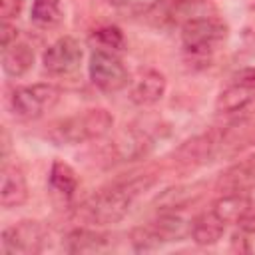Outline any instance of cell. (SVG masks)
I'll use <instances>...</instances> for the list:
<instances>
[{
  "instance_id": "cell-1",
  "label": "cell",
  "mask_w": 255,
  "mask_h": 255,
  "mask_svg": "<svg viewBox=\"0 0 255 255\" xmlns=\"http://www.w3.org/2000/svg\"><path fill=\"white\" fill-rule=\"evenodd\" d=\"M151 183V179H131V181H124L118 185H112L108 189L98 191L96 195H92L90 199H86L80 209H78V217L86 223H94V225H110V223H118L120 219H124L133 203V199L139 195V191H143L147 185Z\"/></svg>"
},
{
  "instance_id": "cell-2",
  "label": "cell",
  "mask_w": 255,
  "mask_h": 255,
  "mask_svg": "<svg viewBox=\"0 0 255 255\" xmlns=\"http://www.w3.org/2000/svg\"><path fill=\"white\" fill-rule=\"evenodd\" d=\"M112 126H114V118L110 116V112L102 108H94V110H86L84 114L56 122L50 128L48 137L58 145H76L106 135L112 129Z\"/></svg>"
},
{
  "instance_id": "cell-3",
  "label": "cell",
  "mask_w": 255,
  "mask_h": 255,
  "mask_svg": "<svg viewBox=\"0 0 255 255\" xmlns=\"http://www.w3.org/2000/svg\"><path fill=\"white\" fill-rule=\"evenodd\" d=\"M88 74L92 84L104 94H116L129 84V74L126 66L114 52L108 50L94 48L88 62Z\"/></svg>"
},
{
  "instance_id": "cell-4",
  "label": "cell",
  "mask_w": 255,
  "mask_h": 255,
  "mask_svg": "<svg viewBox=\"0 0 255 255\" xmlns=\"http://www.w3.org/2000/svg\"><path fill=\"white\" fill-rule=\"evenodd\" d=\"M60 100V88L54 84H32L16 88L10 106L12 112L22 120H38L52 110Z\"/></svg>"
},
{
  "instance_id": "cell-5",
  "label": "cell",
  "mask_w": 255,
  "mask_h": 255,
  "mask_svg": "<svg viewBox=\"0 0 255 255\" xmlns=\"http://www.w3.org/2000/svg\"><path fill=\"white\" fill-rule=\"evenodd\" d=\"M227 36V26L215 16H199L181 24V44L191 54H207L215 50Z\"/></svg>"
},
{
  "instance_id": "cell-6",
  "label": "cell",
  "mask_w": 255,
  "mask_h": 255,
  "mask_svg": "<svg viewBox=\"0 0 255 255\" xmlns=\"http://www.w3.org/2000/svg\"><path fill=\"white\" fill-rule=\"evenodd\" d=\"M46 241V229L38 221H20L2 233V251L4 253H18V255H32L42 251Z\"/></svg>"
},
{
  "instance_id": "cell-7",
  "label": "cell",
  "mask_w": 255,
  "mask_h": 255,
  "mask_svg": "<svg viewBox=\"0 0 255 255\" xmlns=\"http://www.w3.org/2000/svg\"><path fill=\"white\" fill-rule=\"evenodd\" d=\"M82 56H84V50L80 42L72 36H62L44 52L42 64L54 76H68L80 68Z\"/></svg>"
},
{
  "instance_id": "cell-8",
  "label": "cell",
  "mask_w": 255,
  "mask_h": 255,
  "mask_svg": "<svg viewBox=\"0 0 255 255\" xmlns=\"http://www.w3.org/2000/svg\"><path fill=\"white\" fill-rule=\"evenodd\" d=\"M2 183H0V203L2 207H18L28 197V185L26 177L20 171V167L10 165L8 161L2 163Z\"/></svg>"
},
{
  "instance_id": "cell-9",
  "label": "cell",
  "mask_w": 255,
  "mask_h": 255,
  "mask_svg": "<svg viewBox=\"0 0 255 255\" xmlns=\"http://www.w3.org/2000/svg\"><path fill=\"white\" fill-rule=\"evenodd\" d=\"M165 88H167V84H165L163 74H159L157 70H145L133 82L129 100L137 106H153L163 98Z\"/></svg>"
},
{
  "instance_id": "cell-10",
  "label": "cell",
  "mask_w": 255,
  "mask_h": 255,
  "mask_svg": "<svg viewBox=\"0 0 255 255\" xmlns=\"http://www.w3.org/2000/svg\"><path fill=\"white\" fill-rule=\"evenodd\" d=\"M225 221L213 211H203L189 221V235L197 245H213L225 233Z\"/></svg>"
},
{
  "instance_id": "cell-11",
  "label": "cell",
  "mask_w": 255,
  "mask_h": 255,
  "mask_svg": "<svg viewBox=\"0 0 255 255\" xmlns=\"http://www.w3.org/2000/svg\"><path fill=\"white\" fill-rule=\"evenodd\" d=\"M34 66V50L24 40H14L2 48V70L8 78H20Z\"/></svg>"
},
{
  "instance_id": "cell-12",
  "label": "cell",
  "mask_w": 255,
  "mask_h": 255,
  "mask_svg": "<svg viewBox=\"0 0 255 255\" xmlns=\"http://www.w3.org/2000/svg\"><path fill=\"white\" fill-rule=\"evenodd\" d=\"M112 247V237L92 229H74L64 239V251L68 253H102Z\"/></svg>"
},
{
  "instance_id": "cell-13",
  "label": "cell",
  "mask_w": 255,
  "mask_h": 255,
  "mask_svg": "<svg viewBox=\"0 0 255 255\" xmlns=\"http://www.w3.org/2000/svg\"><path fill=\"white\" fill-rule=\"evenodd\" d=\"M251 199L245 195V191H229L223 193L219 199L213 201L211 209L225 221V223H241L251 213Z\"/></svg>"
},
{
  "instance_id": "cell-14",
  "label": "cell",
  "mask_w": 255,
  "mask_h": 255,
  "mask_svg": "<svg viewBox=\"0 0 255 255\" xmlns=\"http://www.w3.org/2000/svg\"><path fill=\"white\" fill-rule=\"evenodd\" d=\"M255 100V90L239 86V84H231L229 88H225L215 102V110L219 114H233V112H241L243 108H247L251 102Z\"/></svg>"
},
{
  "instance_id": "cell-15",
  "label": "cell",
  "mask_w": 255,
  "mask_h": 255,
  "mask_svg": "<svg viewBox=\"0 0 255 255\" xmlns=\"http://www.w3.org/2000/svg\"><path fill=\"white\" fill-rule=\"evenodd\" d=\"M48 183H50V189L54 193H58L60 197H64V199H70L78 189L76 171L66 161H60V159L52 163L50 175H48Z\"/></svg>"
},
{
  "instance_id": "cell-16",
  "label": "cell",
  "mask_w": 255,
  "mask_h": 255,
  "mask_svg": "<svg viewBox=\"0 0 255 255\" xmlns=\"http://www.w3.org/2000/svg\"><path fill=\"white\" fill-rule=\"evenodd\" d=\"M30 20L40 28H52L62 20L60 0H32Z\"/></svg>"
},
{
  "instance_id": "cell-17",
  "label": "cell",
  "mask_w": 255,
  "mask_h": 255,
  "mask_svg": "<svg viewBox=\"0 0 255 255\" xmlns=\"http://www.w3.org/2000/svg\"><path fill=\"white\" fill-rule=\"evenodd\" d=\"M92 42H96V48L98 50H108V52H120L124 50L126 46V40H124V34L118 26H104V28H98L94 34H92Z\"/></svg>"
},
{
  "instance_id": "cell-18",
  "label": "cell",
  "mask_w": 255,
  "mask_h": 255,
  "mask_svg": "<svg viewBox=\"0 0 255 255\" xmlns=\"http://www.w3.org/2000/svg\"><path fill=\"white\" fill-rule=\"evenodd\" d=\"M197 197V191L195 187L191 185H181V187H171L167 191L161 193V197H157V203L161 205V209L165 211H175V209H181L187 201L195 199Z\"/></svg>"
},
{
  "instance_id": "cell-19",
  "label": "cell",
  "mask_w": 255,
  "mask_h": 255,
  "mask_svg": "<svg viewBox=\"0 0 255 255\" xmlns=\"http://www.w3.org/2000/svg\"><path fill=\"white\" fill-rule=\"evenodd\" d=\"M163 243L165 241L157 233V229L153 227V223L135 227L131 231V245H133L135 251H153V249H159Z\"/></svg>"
},
{
  "instance_id": "cell-20",
  "label": "cell",
  "mask_w": 255,
  "mask_h": 255,
  "mask_svg": "<svg viewBox=\"0 0 255 255\" xmlns=\"http://www.w3.org/2000/svg\"><path fill=\"white\" fill-rule=\"evenodd\" d=\"M251 183H255V171L247 169L245 165L229 169L225 175H221V181H219V185L223 187L225 193H229V191H245V187H249Z\"/></svg>"
},
{
  "instance_id": "cell-21",
  "label": "cell",
  "mask_w": 255,
  "mask_h": 255,
  "mask_svg": "<svg viewBox=\"0 0 255 255\" xmlns=\"http://www.w3.org/2000/svg\"><path fill=\"white\" fill-rule=\"evenodd\" d=\"M207 2L205 0H181L175 4L173 12H171V20L173 22H187V20H193V18H199V16H209L207 14Z\"/></svg>"
},
{
  "instance_id": "cell-22",
  "label": "cell",
  "mask_w": 255,
  "mask_h": 255,
  "mask_svg": "<svg viewBox=\"0 0 255 255\" xmlns=\"http://www.w3.org/2000/svg\"><path fill=\"white\" fill-rule=\"evenodd\" d=\"M233 247L243 253H255V225L253 223L241 225V229L233 235Z\"/></svg>"
},
{
  "instance_id": "cell-23",
  "label": "cell",
  "mask_w": 255,
  "mask_h": 255,
  "mask_svg": "<svg viewBox=\"0 0 255 255\" xmlns=\"http://www.w3.org/2000/svg\"><path fill=\"white\" fill-rule=\"evenodd\" d=\"M161 0H116V6L128 14H145Z\"/></svg>"
},
{
  "instance_id": "cell-24",
  "label": "cell",
  "mask_w": 255,
  "mask_h": 255,
  "mask_svg": "<svg viewBox=\"0 0 255 255\" xmlns=\"http://www.w3.org/2000/svg\"><path fill=\"white\" fill-rule=\"evenodd\" d=\"M233 84L255 90V68H243V70L235 72L233 74Z\"/></svg>"
},
{
  "instance_id": "cell-25",
  "label": "cell",
  "mask_w": 255,
  "mask_h": 255,
  "mask_svg": "<svg viewBox=\"0 0 255 255\" xmlns=\"http://www.w3.org/2000/svg\"><path fill=\"white\" fill-rule=\"evenodd\" d=\"M22 2L24 0H0V14H2V20H10L14 16H18L20 8H22Z\"/></svg>"
},
{
  "instance_id": "cell-26",
  "label": "cell",
  "mask_w": 255,
  "mask_h": 255,
  "mask_svg": "<svg viewBox=\"0 0 255 255\" xmlns=\"http://www.w3.org/2000/svg\"><path fill=\"white\" fill-rule=\"evenodd\" d=\"M2 48L10 46L14 40H18V30L8 22V20H2Z\"/></svg>"
},
{
  "instance_id": "cell-27",
  "label": "cell",
  "mask_w": 255,
  "mask_h": 255,
  "mask_svg": "<svg viewBox=\"0 0 255 255\" xmlns=\"http://www.w3.org/2000/svg\"><path fill=\"white\" fill-rule=\"evenodd\" d=\"M243 30H245L247 34H253V36H255V8H251V10L247 12V18H245V26H243Z\"/></svg>"
},
{
  "instance_id": "cell-28",
  "label": "cell",
  "mask_w": 255,
  "mask_h": 255,
  "mask_svg": "<svg viewBox=\"0 0 255 255\" xmlns=\"http://www.w3.org/2000/svg\"><path fill=\"white\" fill-rule=\"evenodd\" d=\"M8 151H10V135L6 131V128L2 129V163L8 161Z\"/></svg>"
},
{
  "instance_id": "cell-29",
  "label": "cell",
  "mask_w": 255,
  "mask_h": 255,
  "mask_svg": "<svg viewBox=\"0 0 255 255\" xmlns=\"http://www.w3.org/2000/svg\"><path fill=\"white\" fill-rule=\"evenodd\" d=\"M112 2H116V0H112Z\"/></svg>"
}]
</instances>
